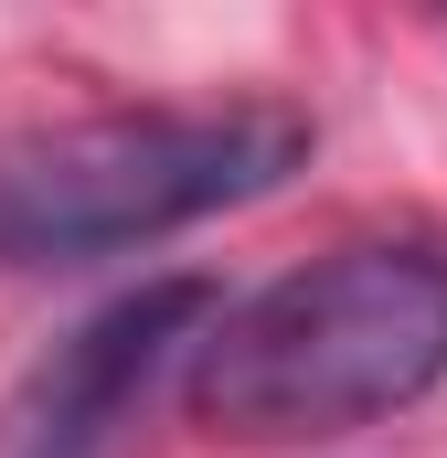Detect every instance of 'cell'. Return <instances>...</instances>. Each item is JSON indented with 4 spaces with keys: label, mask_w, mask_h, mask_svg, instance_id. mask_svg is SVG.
<instances>
[{
    "label": "cell",
    "mask_w": 447,
    "mask_h": 458,
    "mask_svg": "<svg viewBox=\"0 0 447 458\" xmlns=\"http://www.w3.org/2000/svg\"><path fill=\"white\" fill-rule=\"evenodd\" d=\"M447 384V234H351L224 299L181 405L234 448H331Z\"/></svg>",
    "instance_id": "cell-1"
},
{
    "label": "cell",
    "mask_w": 447,
    "mask_h": 458,
    "mask_svg": "<svg viewBox=\"0 0 447 458\" xmlns=\"http://www.w3.org/2000/svg\"><path fill=\"white\" fill-rule=\"evenodd\" d=\"M320 128L277 97H224V107H117L64 117L0 149V267L54 277L139 256L171 234L266 203L288 171H309Z\"/></svg>",
    "instance_id": "cell-2"
},
{
    "label": "cell",
    "mask_w": 447,
    "mask_h": 458,
    "mask_svg": "<svg viewBox=\"0 0 447 458\" xmlns=\"http://www.w3.org/2000/svg\"><path fill=\"white\" fill-rule=\"evenodd\" d=\"M214 320H224L214 277H149V288L107 299L21 373V394L0 405V458H107L128 416L149 405V384L171 362H192Z\"/></svg>",
    "instance_id": "cell-3"
}]
</instances>
